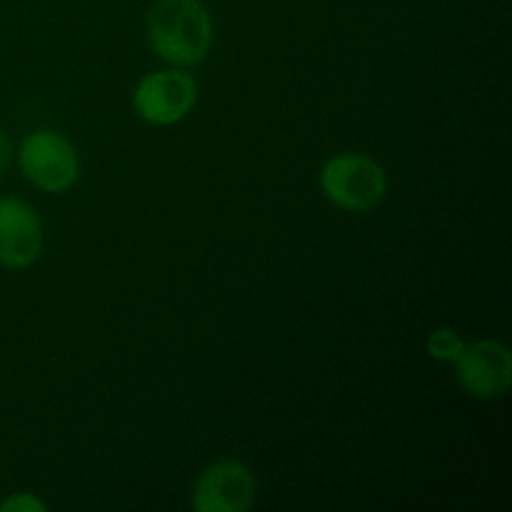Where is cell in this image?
I'll use <instances>...</instances> for the list:
<instances>
[{
  "mask_svg": "<svg viewBox=\"0 0 512 512\" xmlns=\"http://www.w3.org/2000/svg\"><path fill=\"white\" fill-rule=\"evenodd\" d=\"M146 28L154 52L172 64H198L210 50L212 22L200 0H156Z\"/></svg>",
  "mask_w": 512,
  "mask_h": 512,
  "instance_id": "obj_1",
  "label": "cell"
},
{
  "mask_svg": "<svg viewBox=\"0 0 512 512\" xmlns=\"http://www.w3.org/2000/svg\"><path fill=\"white\" fill-rule=\"evenodd\" d=\"M320 182L334 204L354 212L374 208L386 192L384 170L364 154L330 158L322 168Z\"/></svg>",
  "mask_w": 512,
  "mask_h": 512,
  "instance_id": "obj_2",
  "label": "cell"
},
{
  "mask_svg": "<svg viewBox=\"0 0 512 512\" xmlns=\"http://www.w3.org/2000/svg\"><path fill=\"white\" fill-rule=\"evenodd\" d=\"M24 174L42 190L62 192L78 176V158L72 144L50 130L30 134L20 150Z\"/></svg>",
  "mask_w": 512,
  "mask_h": 512,
  "instance_id": "obj_3",
  "label": "cell"
},
{
  "mask_svg": "<svg viewBox=\"0 0 512 512\" xmlns=\"http://www.w3.org/2000/svg\"><path fill=\"white\" fill-rule=\"evenodd\" d=\"M196 102V82L178 70L154 72L140 80L134 92L136 112L150 124H172L184 118Z\"/></svg>",
  "mask_w": 512,
  "mask_h": 512,
  "instance_id": "obj_4",
  "label": "cell"
},
{
  "mask_svg": "<svg viewBox=\"0 0 512 512\" xmlns=\"http://www.w3.org/2000/svg\"><path fill=\"white\" fill-rule=\"evenodd\" d=\"M454 362L460 384L474 396L494 398L510 386L512 358L508 348L496 340L464 344Z\"/></svg>",
  "mask_w": 512,
  "mask_h": 512,
  "instance_id": "obj_5",
  "label": "cell"
},
{
  "mask_svg": "<svg viewBox=\"0 0 512 512\" xmlns=\"http://www.w3.org/2000/svg\"><path fill=\"white\" fill-rule=\"evenodd\" d=\"M192 496L198 512H244L254 500V480L244 464L222 460L204 470Z\"/></svg>",
  "mask_w": 512,
  "mask_h": 512,
  "instance_id": "obj_6",
  "label": "cell"
},
{
  "mask_svg": "<svg viewBox=\"0 0 512 512\" xmlns=\"http://www.w3.org/2000/svg\"><path fill=\"white\" fill-rule=\"evenodd\" d=\"M42 248V228L34 210L18 198H0V262L28 266Z\"/></svg>",
  "mask_w": 512,
  "mask_h": 512,
  "instance_id": "obj_7",
  "label": "cell"
},
{
  "mask_svg": "<svg viewBox=\"0 0 512 512\" xmlns=\"http://www.w3.org/2000/svg\"><path fill=\"white\" fill-rule=\"evenodd\" d=\"M428 352L440 360H456L462 352V338L450 328H438L428 338Z\"/></svg>",
  "mask_w": 512,
  "mask_h": 512,
  "instance_id": "obj_8",
  "label": "cell"
},
{
  "mask_svg": "<svg viewBox=\"0 0 512 512\" xmlns=\"http://www.w3.org/2000/svg\"><path fill=\"white\" fill-rule=\"evenodd\" d=\"M42 512L46 506L32 494H16L0 504V512Z\"/></svg>",
  "mask_w": 512,
  "mask_h": 512,
  "instance_id": "obj_9",
  "label": "cell"
},
{
  "mask_svg": "<svg viewBox=\"0 0 512 512\" xmlns=\"http://www.w3.org/2000/svg\"><path fill=\"white\" fill-rule=\"evenodd\" d=\"M6 162H8V144H6L4 134L0 132V174H2L4 168H6Z\"/></svg>",
  "mask_w": 512,
  "mask_h": 512,
  "instance_id": "obj_10",
  "label": "cell"
}]
</instances>
